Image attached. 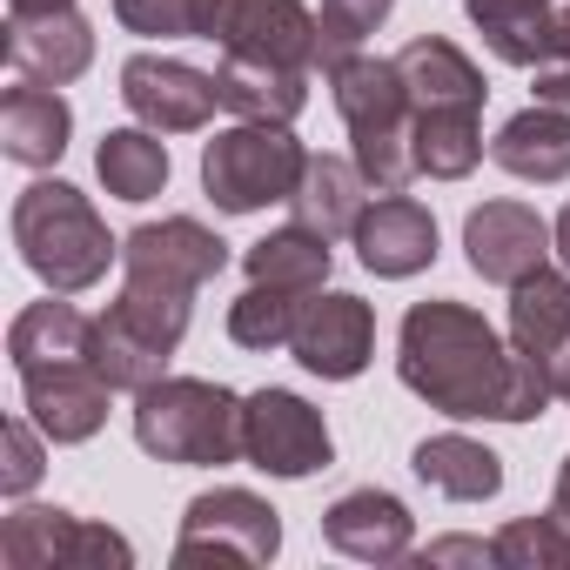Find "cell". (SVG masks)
<instances>
[{
    "mask_svg": "<svg viewBox=\"0 0 570 570\" xmlns=\"http://www.w3.org/2000/svg\"><path fill=\"white\" fill-rule=\"evenodd\" d=\"M396 376L416 390L436 416L456 423H530L550 410V370L503 343L476 309L463 303H416L396 336Z\"/></svg>",
    "mask_w": 570,
    "mask_h": 570,
    "instance_id": "1",
    "label": "cell"
},
{
    "mask_svg": "<svg viewBox=\"0 0 570 570\" xmlns=\"http://www.w3.org/2000/svg\"><path fill=\"white\" fill-rule=\"evenodd\" d=\"M330 88H336V115L356 141V168L370 175V188L396 195L416 181V101H410V81L396 68V55H350L330 68Z\"/></svg>",
    "mask_w": 570,
    "mask_h": 570,
    "instance_id": "2",
    "label": "cell"
},
{
    "mask_svg": "<svg viewBox=\"0 0 570 570\" xmlns=\"http://www.w3.org/2000/svg\"><path fill=\"white\" fill-rule=\"evenodd\" d=\"M14 248L21 262L61 296H81L108 275V262L121 255V242L108 235V222L95 215V202L68 181H35L14 202Z\"/></svg>",
    "mask_w": 570,
    "mask_h": 570,
    "instance_id": "3",
    "label": "cell"
},
{
    "mask_svg": "<svg viewBox=\"0 0 570 570\" xmlns=\"http://www.w3.org/2000/svg\"><path fill=\"white\" fill-rule=\"evenodd\" d=\"M188 316H195V289H175V282H155V275H128L121 296L108 303V316H95V370L115 390L141 396L148 383L168 376V356L181 350Z\"/></svg>",
    "mask_w": 570,
    "mask_h": 570,
    "instance_id": "4",
    "label": "cell"
},
{
    "mask_svg": "<svg viewBox=\"0 0 570 570\" xmlns=\"http://www.w3.org/2000/svg\"><path fill=\"white\" fill-rule=\"evenodd\" d=\"M135 443L155 463L222 470L242 456V396L202 376H161L135 396Z\"/></svg>",
    "mask_w": 570,
    "mask_h": 570,
    "instance_id": "5",
    "label": "cell"
},
{
    "mask_svg": "<svg viewBox=\"0 0 570 570\" xmlns=\"http://www.w3.org/2000/svg\"><path fill=\"white\" fill-rule=\"evenodd\" d=\"M303 168H309V148L282 121H242L202 148V188L222 215H255L268 202H289Z\"/></svg>",
    "mask_w": 570,
    "mask_h": 570,
    "instance_id": "6",
    "label": "cell"
},
{
    "mask_svg": "<svg viewBox=\"0 0 570 570\" xmlns=\"http://www.w3.org/2000/svg\"><path fill=\"white\" fill-rule=\"evenodd\" d=\"M0 563L8 570H128L135 563V543L108 523H88L75 510H41V503H21L0 523Z\"/></svg>",
    "mask_w": 570,
    "mask_h": 570,
    "instance_id": "7",
    "label": "cell"
},
{
    "mask_svg": "<svg viewBox=\"0 0 570 570\" xmlns=\"http://www.w3.org/2000/svg\"><path fill=\"white\" fill-rule=\"evenodd\" d=\"M242 456H248L262 476L303 483V476L330 470L336 443H330L323 410L303 403L296 390H255V396H242Z\"/></svg>",
    "mask_w": 570,
    "mask_h": 570,
    "instance_id": "8",
    "label": "cell"
},
{
    "mask_svg": "<svg viewBox=\"0 0 570 570\" xmlns=\"http://www.w3.org/2000/svg\"><path fill=\"white\" fill-rule=\"evenodd\" d=\"M202 41L242 61H282V68H309L323 48V21L303 0H202Z\"/></svg>",
    "mask_w": 570,
    "mask_h": 570,
    "instance_id": "9",
    "label": "cell"
},
{
    "mask_svg": "<svg viewBox=\"0 0 570 570\" xmlns=\"http://www.w3.org/2000/svg\"><path fill=\"white\" fill-rule=\"evenodd\" d=\"M282 550V517L255 497V490H208L188 503L181 537H175V563H268Z\"/></svg>",
    "mask_w": 570,
    "mask_h": 570,
    "instance_id": "10",
    "label": "cell"
},
{
    "mask_svg": "<svg viewBox=\"0 0 570 570\" xmlns=\"http://www.w3.org/2000/svg\"><path fill=\"white\" fill-rule=\"evenodd\" d=\"M121 101L155 135H195V128L215 121L222 81L202 75V68H188V61H168V55H135L121 68Z\"/></svg>",
    "mask_w": 570,
    "mask_h": 570,
    "instance_id": "11",
    "label": "cell"
},
{
    "mask_svg": "<svg viewBox=\"0 0 570 570\" xmlns=\"http://www.w3.org/2000/svg\"><path fill=\"white\" fill-rule=\"evenodd\" d=\"M296 363L323 383H350L370 370V350H376V309L350 289H316L303 303V323H296Z\"/></svg>",
    "mask_w": 570,
    "mask_h": 570,
    "instance_id": "12",
    "label": "cell"
},
{
    "mask_svg": "<svg viewBox=\"0 0 570 570\" xmlns=\"http://www.w3.org/2000/svg\"><path fill=\"white\" fill-rule=\"evenodd\" d=\"M550 248H557V235L530 202H483L463 222V255H470V268L483 282H497V289H517L523 275H537L550 262Z\"/></svg>",
    "mask_w": 570,
    "mask_h": 570,
    "instance_id": "13",
    "label": "cell"
},
{
    "mask_svg": "<svg viewBox=\"0 0 570 570\" xmlns=\"http://www.w3.org/2000/svg\"><path fill=\"white\" fill-rule=\"evenodd\" d=\"M21 396H28V416L41 423L48 443H88L108 423L115 383L95 370V356H68V363L21 370Z\"/></svg>",
    "mask_w": 570,
    "mask_h": 570,
    "instance_id": "14",
    "label": "cell"
},
{
    "mask_svg": "<svg viewBox=\"0 0 570 570\" xmlns=\"http://www.w3.org/2000/svg\"><path fill=\"white\" fill-rule=\"evenodd\" d=\"M121 268L175 282V289H202V282H215L228 268V242L215 228H202L195 215H168V222H141L121 242Z\"/></svg>",
    "mask_w": 570,
    "mask_h": 570,
    "instance_id": "15",
    "label": "cell"
},
{
    "mask_svg": "<svg viewBox=\"0 0 570 570\" xmlns=\"http://www.w3.org/2000/svg\"><path fill=\"white\" fill-rule=\"evenodd\" d=\"M8 68L41 88H68L95 68V28L75 8L55 14H8Z\"/></svg>",
    "mask_w": 570,
    "mask_h": 570,
    "instance_id": "16",
    "label": "cell"
},
{
    "mask_svg": "<svg viewBox=\"0 0 570 570\" xmlns=\"http://www.w3.org/2000/svg\"><path fill=\"white\" fill-rule=\"evenodd\" d=\"M356 255L370 275L383 282H403V275H423L436 262V215L416 202V195H383L376 208H363L356 222Z\"/></svg>",
    "mask_w": 570,
    "mask_h": 570,
    "instance_id": "17",
    "label": "cell"
},
{
    "mask_svg": "<svg viewBox=\"0 0 570 570\" xmlns=\"http://www.w3.org/2000/svg\"><path fill=\"white\" fill-rule=\"evenodd\" d=\"M323 537H330V550H343L356 563H396V557H410L416 517L390 490H350L323 510Z\"/></svg>",
    "mask_w": 570,
    "mask_h": 570,
    "instance_id": "18",
    "label": "cell"
},
{
    "mask_svg": "<svg viewBox=\"0 0 570 570\" xmlns=\"http://www.w3.org/2000/svg\"><path fill=\"white\" fill-rule=\"evenodd\" d=\"M68 135H75V108L61 88H41V81H21L0 95V148L21 168H55L68 155Z\"/></svg>",
    "mask_w": 570,
    "mask_h": 570,
    "instance_id": "19",
    "label": "cell"
},
{
    "mask_svg": "<svg viewBox=\"0 0 570 570\" xmlns=\"http://www.w3.org/2000/svg\"><path fill=\"white\" fill-rule=\"evenodd\" d=\"M490 161L517 181H563L570 175V108L537 101V108L510 115L490 141Z\"/></svg>",
    "mask_w": 570,
    "mask_h": 570,
    "instance_id": "20",
    "label": "cell"
},
{
    "mask_svg": "<svg viewBox=\"0 0 570 570\" xmlns=\"http://www.w3.org/2000/svg\"><path fill=\"white\" fill-rule=\"evenodd\" d=\"M215 81H222V108H228V115H242V121H282V128H289V121L309 108V68H282V61H242V55H222Z\"/></svg>",
    "mask_w": 570,
    "mask_h": 570,
    "instance_id": "21",
    "label": "cell"
},
{
    "mask_svg": "<svg viewBox=\"0 0 570 570\" xmlns=\"http://www.w3.org/2000/svg\"><path fill=\"white\" fill-rule=\"evenodd\" d=\"M396 68H403V81H410V101H416V115L423 108H483V68L456 48V41H443V35H416L403 55H396Z\"/></svg>",
    "mask_w": 570,
    "mask_h": 570,
    "instance_id": "22",
    "label": "cell"
},
{
    "mask_svg": "<svg viewBox=\"0 0 570 570\" xmlns=\"http://www.w3.org/2000/svg\"><path fill=\"white\" fill-rule=\"evenodd\" d=\"M363 188H370V175L356 168V161H343V155H309V168H303V181H296V195H289V208H296V222L303 228H316V235H356V222H363Z\"/></svg>",
    "mask_w": 570,
    "mask_h": 570,
    "instance_id": "23",
    "label": "cell"
},
{
    "mask_svg": "<svg viewBox=\"0 0 570 570\" xmlns=\"http://www.w3.org/2000/svg\"><path fill=\"white\" fill-rule=\"evenodd\" d=\"M242 268H248V282H268V289L316 296L323 282H330V268H336V248H330V235L289 222V228H268V235L242 255Z\"/></svg>",
    "mask_w": 570,
    "mask_h": 570,
    "instance_id": "24",
    "label": "cell"
},
{
    "mask_svg": "<svg viewBox=\"0 0 570 570\" xmlns=\"http://www.w3.org/2000/svg\"><path fill=\"white\" fill-rule=\"evenodd\" d=\"M510 343L523 356H537L543 370L557 363V350L570 343V275H557L550 262L537 275H523L510 289Z\"/></svg>",
    "mask_w": 570,
    "mask_h": 570,
    "instance_id": "25",
    "label": "cell"
},
{
    "mask_svg": "<svg viewBox=\"0 0 570 570\" xmlns=\"http://www.w3.org/2000/svg\"><path fill=\"white\" fill-rule=\"evenodd\" d=\"M410 470L436 497H450V503H490L503 490V456L483 450V443H470V436H423L416 456H410Z\"/></svg>",
    "mask_w": 570,
    "mask_h": 570,
    "instance_id": "26",
    "label": "cell"
},
{
    "mask_svg": "<svg viewBox=\"0 0 570 570\" xmlns=\"http://www.w3.org/2000/svg\"><path fill=\"white\" fill-rule=\"evenodd\" d=\"M8 356L14 370H41V363H68V356H95V323L61 303V289L48 303H28L8 330Z\"/></svg>",
    "mask_w": 570,
    "mask_h": 570,
    "instance_id": "27",
    "label": "cell"
},
{
    "mask_svg": "<svg viewBox=\"0 0 570 570\" xmlns=\"http://www.w3.org/2000/svg\"><path fill=\"white\" fill-rule=\"evenodd\" d=\"M95 175L115 202H155L168 188V141L155 128H108L95 148Z\"/></svg>",
    "mask_w": 570,
    "mask_h": 570,
    "instance_id": "28",
    "label": "cell"
},
{
    "mask_svg": "<svg viewBox=\"0 0 570 570\" xmlns=\"http://www.w3.org/2000/svg\"><path fill=\"white\" fill-rule=\"evenodd\" d=\"M483 108H423L416 115V175L463 181L483 161Z\"/></svg>",
    "mask_w": 570,
    "mask_h": 570,
    "instance_id": "29",
    "label": "cell"
},
{
    "mask_svg": "<svg viewBox=\"0 0 570 570\" xmlns=\"http://www.w3.org/2000/svg\"><path fill=\"white\" fill-rule=\"evenodd\" d=\"M303 303H309V296H296V289L248 282V289L228 303V343H242V350H282V343H296Z\"/></svg>",
    "mask_w": 570,
    "mask_h": 570,
    "instance_id": "30",
    "label": "cell"
},
{
    "mask_svg": "<svg viewBox=\"0 0 570 570\" xmlns=\"http://www.w3.org/2000/svg\"><path fill=\"white\" fill-rule=\"evenodd\" d=\"M490 543L503 570H570V530L557 517H517Z\"/></svg>",
    "mask_w": 570,
    "mask_h": 570,
    "instance_id": "31",
    "label": "cell"
},
{
    "mask_svg": "<svg viewBox=\"0 0 570 570\" xmlns=\"http://www.w3.org/2000/svg\"><path fill=\"white\" fill-rule=\"evenodd\" d=\"M390 8H396V0H323V8H316V21H323V48H316V68L330 75L336 61H350L383 21H390Z\"/></svg>",
    "mask_w": 570,
    "mask_h": 570,
    "instance_id": "32",
    "label": "cell"
},
{
    "mask_svg": "<svg viewBox=\"0 0 570 570\" xmlns=\"http://www.w3.org/2000/svg\"><path fill=\"white\" fill-rule=\"evenodd\" d=\"M115 21L148 41H202V0H115Z\"/></svg>",
    "mask_w": 570,
    "mask_h": 570,
    "instance_id": "33",
    "label": "cell"
},
{
    "mask_svg": "<svg viewBox=\"0 0 570 570\" xmlns=\"http://www.w3.org/2000/svg\"><path fill=\"white\" fill-rule=\"evenodd\" d=\"M41 423L35 416H8V430H0V443H8V463H0V490L8 497H28L35 483H41V436H35Z\"/></svg>",
    "mask_w": 570,
    "mask_h": 570,
    "instance_id": "34",
    "label": "cell"
},
{
    "mask_svg": "<svg viewBox=\"0 0 570 570\" xmlns=\"http://www.w3.org/2000/svg\"><path fill=\"white\" fill-rule=\"evenodd\" d=\"M436 563H497V543H476V537H443V543H430V550H423V570H436Z\"/></svg>",
    "mask_w": 570,
    "mask_h": 570,
    "instance_id": "35",
    "label": "cell"
},
{
    "mask_svg": "<svg viewBox=\"0 0 570 570\" xmlns=\"http://www.w3.org/2000/svg\"><path fill=\"white\" fill-rule=\"evenodd\" d=\"M530 95H537V101H550V108H570V55H563V61L530 68Z\"/></svg>",
    "mask_w": 570,
    "mask_h": 570,
    "instance_id": "36",
    "label": "cell"
},
{
    "mask_svg": "<svg viewBox=\"0 0 570 570\" xmlns=\"http://www.w3.org/2000/svg\"><path fill=\"white\" fill-rule=\"evenodd\" d=\"M550 517L570 530V456H563V470H557V497H550Z\"/></svg>",
    "mask_w": 570,
    "mask_h": 570,
    "instance_id": "37",
    "label": "cell"
},
{
    "mask_svg": "<svg viewBox=\"0 0 570 570\" xmlns=\"http://www.w3.org/2000/svg\"><path fill=\"white\" fill-rule=\"evenodd\" d=\"M550 390L570 403V343H563V350H557V363H550Z\"/></svg>",
    "mask_w": 570,
    "mask_h": 570,
    "instance_id": "38",
    "label": "cell"
},
{
    "mask_svg": "<svg viewBox=\"0 0 570 570\" xmlns=\"http://www.w3.org/2000/svg\"><path fill=\"white\" fill-rule=\"evenodd\" d=\"M55 8H75V0H8V14H55Z\"/></svg>",
    "mask_w": 570,
    "mask_h": 570,
    "instance_id": "39",
    "label": "cell"
},
{
    "mask_svg": "<svg viewBox=\"0 0 570 570\" xmlns=\"http://www.w3.org/2000/svg\"><path fill=\"white\" fill-rule=\"evenodd\" d=\"M550 235H557V255H563V268H570V202H563V215H557Z\"/></svg>",
    "mask_w": 570,
    "mask_h": 570,
    "instance_id": "40",
    "label": "cell"
}]
</instances>
